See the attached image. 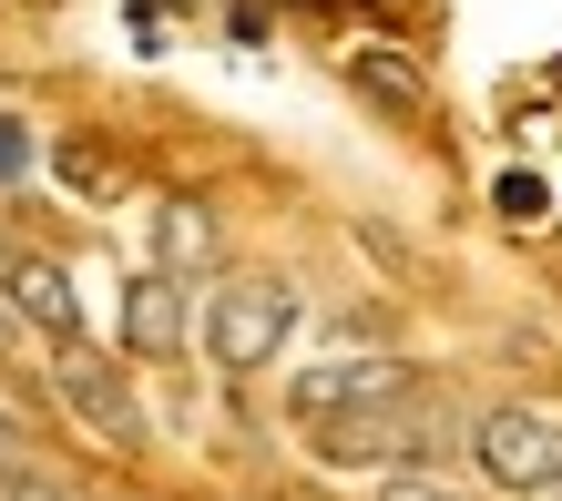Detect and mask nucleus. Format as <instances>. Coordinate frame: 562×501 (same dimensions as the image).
<instances>
[{"instance_id":"2eb2a0df","label":"nucleus","mask_w":562,"mask_h":501,"mask_svg":"<svg viewBox=\"0 0 562 501\" xmlns=\"http://www.w3.org/2000/svg\"><path fill=\"white\" fill-rule=\"evenodd\" d=\"M0 348H11V318H0Z\"/></svg>"},{"instance_id":"20e7f679","label":"nucleus","mask_w":562,"mask_h":501,"mask_svg":"<svg viewBox=\"0 0 562 501\" xmlns=\"http://www.w3.org/2000/svg\"><path fill=\"white\" fill-rule=\"evenodd\" d=\"M419 389L400 358H327V369H296L286 399H296V420H348V410H379V399H400Z\"/></svg>"},{"instance_id":"4468645a","label":"nucleus","mask_w":562,"mask_h":501,"mask_svg":"<svg viewBox=\"0 0 562 501\" xmlns=\"http://www.w3.org/2000/svg\"><path fill=\"white\" fill-rule=\"evenodd\" d=\"M11 460H31V430H21L11 410H0V471H11Z\"/></svg>"},{"instance_id":"423d86ee","label":"nucleus","mask_w":562,"mask_h":501,"mask_svg":"<svg viewBox=\"0 0 562 501\" xmlns=\"http://www.w3.org/2000/svg\"><path fill=\"white\" fill-rule=\"evenodd\" d=\"M11 318H31L42 338H82V308H72V277L52 256H11Z\"/></svg>"},{"instance_id":"f257e3e1","label":"nucleus","mask_w":562,"mask_h":501,"mask_svg":"<svg viewBox=\"0 0 562 501\" xmlns=\"http://www.w3.org/2000/svg\"><path fill=\"white\" fill-rule=\"evenodd\" d=\"M296 338V287L286 277H225L215 287V308H205V348H215V369H277V348Z\"/></svg>"},{"instance_id":"f8f14e48","label":"nucleus","mask_w":562,"mask_h":501,"mask_svg":"<svg viewBox=\"0 0 562 501\" xmlns=\"http://www.w3.org/2000/svg\"><path fill=\"white\" fill-rule=\"evenodd\" d=\"M0 501H52V481L31 471V460H11V471H0Z\"/></svg>"},{"instance_id":"6e6552de","label":"nucleus","mask_w":562,"mask_h":501,"mask_svg":"<svg viewBox=\"0 0 562 501\" xmlns=\"http://www.w3.org/2000/svg\"><path fill=\"white\" fill-rule=\"evenodd\" d=\"M154 236H164V266H205V256H215V215H205V205H164Z\"/></svg>"},{"instance_id":"0eeeda50","label":"nucleus","mask_w":562,"mask_h":501,"mask_svg":"<svg viewBox=\"0 0 562 501\" xmlns=\"http://www.w3.org/2000/svg\"><path fill=\"white\" fill-rule=\"evenodd\" d=\"M348 82L369 92L389 123H429V73H419V62H400V52L369 42V52H348Z\"/></svg>"},{"instance_id":"ddd939ff","label":"nucleus","mask_w":562,"mask_h":501,"mask_svg":"<svg viewBox=\"0 0 562 501\" xmlns=\"http://www.w3.org/2000/svg\"><path fill=\"white\" fill-rule=\"evenodd\" d=\"M379 501H460V491H440V481H409V471H389V491Z\"/></svg>"},{"instance_id":"39448f33","label":"nucleus","mask_w":562,"mask_h":501,"mask_svg":"<svg viewBox=\"0 0 562 501\" xmlns=\"http://www.w3.org/2000/svg\"><path fill=\"white\" fill-rule=\"evenodd\" d=\"M123 338H134L144 358H175V348L194 338V318H184V277H164V266H154V277L123 287Z\"/></svg>"},{"instance_id":"7ed1b4c3","label":"nucleus","mask_w":562,"mask_h":501,"mask_svg":"<svg viewBox=\"0 0 562 501\" xmlns=\"http://www.w3.org/2000/svg\"><path fill=\"white\" fill-rule=\"evenodd\" d=\"M52 389L72 399V410H82V430H103L113 450H144V399H134V379H123L103 348L61 338V358H52Z\"/></svg>"},{"instance_id":"9b49d317","label":"nucleus","mask_w":562,"mask_h":501,"mask_svg":"<svg viewBox=\"0 0 562 501\" xmlns=\"http://www.w3.org/2000/svg\"><path fill=\"white\" fill-rule=\"evenodd\" d=\"M21 175H31V133L0 113V185H21Z\"/></svg>"},{"instance_id":"1a4fd4ad","label":"nucleus","mask_w":562,"mask_h":501,"mask_svg":"<svg viewBox=\"0 0 562 501\" xmlns=\"http://www.w3.org/2000/svg\"><path fill=\"white\" fill-rule=\"evenodd\" d=\"M491 205H502L512 225H532V215L552 205V194H542V175H502V185H491Z\"/></svg>"},{"instance_id":"f03ea898","label":"nucleus","mask_w":562,"mask_h":501,"mask_svg":"<svg viewBox=\"0 0 562 501\" xmlns=\"http://www.w3.org/2000/svg\"><path fill=\"white\" fill-rule=\"evenodd\" d=\"M471 450H481L491 491H512V501H552L562 491V420H542V410H481Z\"/></svg>"},{"instance_id":"9d476101","label":"nucleus","mask_w":562,"mask_h":501,"mask_svg":"<svg viewBox=\"0 0 562 501\" xmlns=\"http://www.w3.org/2000/svg\"><path fill=\"white\" fill-rule=\"evenodd\" d=\"M52 164H61V185H72V194H103V154H92V144H61Z\"/></svg>"},{"instance_id":"dca6fc26","label":"nucleus","mask_w":562,"mask_h":501,"mask_svg":"<svg viewBox=\"0 0 562 501\" xmlns=\"http://www.w3.org/2000/svg\"><path fill=\"white\" fill-rule=\"evenodd\" d=\"M552 501H562V491H552Z\"/></svg>"}]
</instances>
